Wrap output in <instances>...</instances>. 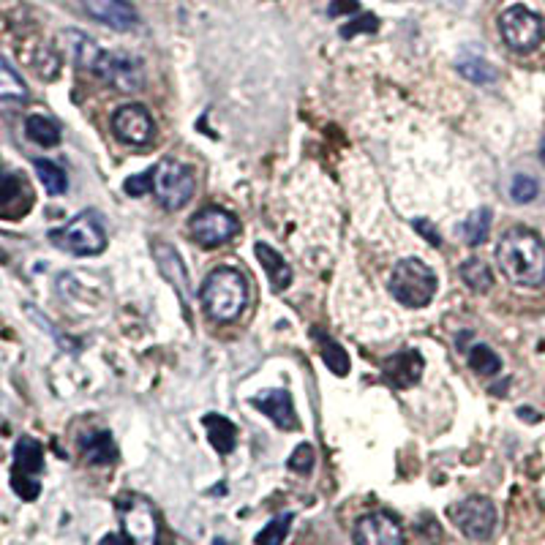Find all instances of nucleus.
Masks as SVG:
<instances>
[{"label":"nucleus","mask_w":545,"mask_h":545,"mask_svg":"<svg viewBox=\"0 0 545 545\" xmlns=\"http://www.w3.org/2000/svg\"><path fill=\"white\" fill-rule=\"evenodd\" d=\"M499 270L515 287H542L545 284V240L529 227H510L496 243Z\"/></svg>","instance_id":"nucleus-1"},{"label":"nucleus","mask_w":545,"mask_h":545,"mask_svg":"<svg viewBox=\"0 0 545 545\" xmlns=\"http://www.w3.org/2000/svg\"><path fill=\"white\" fill-rule=\"evenodd\" d=\"M69 42H72V55L77 61L80 69L102 77L104 83L121 88V91H140L142 88V63L126 53H110V50H102L96 42H91L85 34H77L72 31L69 34Z\"/></svg>","instance_id":"nucleus-2"},{"label":"nucleus","mask_w":545,"mask_h":545,"mask_svg":"<svg viewBox=\"0 0 545 545\" xmlns=\"http://www.w3.org/2000/svg\"><path fill=\"white\" fill-rule=\"evenodd\" d=\"M202 306L216 322H235L248 306V281L235 268H216L202 284Z\"/></svg>","instance_id":"nucleus-3"},{"label":"nucleus","mask_w":545,"mask_h":545,"mask_svg":"<svg viewBox=\"0 0 545 545\" xmlns=\"http://www.w3.org/2000/svg\"><path fill=\"white\" fill-rule=\"evenodd\" d=\"M390 295L406 306V308H425L433 295H436V276L433 270L423 262V259H414V257H406V259H398L390 270Z\"/></svg>","instance_id":"nucleus-4"},{"label":"nucleus","mask_w":545,"mask_h":545,"mask_svg":"<svg viewBox=\"0 0 545 545\" xmlns=\"http://www.w3.org/2000/svg\"><path fill=\"white\" fill-rule=\"evenodd\" d=\"M151 189L164 210H180L191 202L197 191V175L189 164L178 159H164L151 167Z\"/></svg>","instance_id":"nucleus-5"},{"label":"nucleus","mask_w":545,"mask_h":545,"mask_svg":"<svg viewBox=\"0 0 545 545\" xmlns=\"http://www.w3.org/2000/svg\"><path fill=\"white\" fill-rule=\"evenodd\" d=\"M50 240L74 257H96L107 248V229L99 213L85 210L77 219H72L66 227L53 229Z\"/></svg>","instance_id":"nucleus-6"},{"label":"nucleus","mask_w":545,"mask_h":545,"mask_svg":"<svg viewBox=\"0 0 545 545\" xmlns=\"http://www.w3.org/2000/svg\"><path fill=\"white\" fill-rule=\"evenodd\" d=\"M499 34H501L504 44L512 53L529 55V53H534L542 44V39H545V23H542V17L537 12L515 4V6H507L499 15Z\"/></svg>","instance_id":"nucleus-7"},{"label":"nucleus","mask_w":545,"mask_h":545,"mask_svg":"<svg viewBox=\"0 0 545 545\" xmlns=\"http://www.w3.org/2000/svg\"><path fill=\"white\" fill-rule=\"evenodd\" d=\"M44 472V450L36 439L23 436L15 447V466H12V488L20 499L34 501L42 493L39 474Z\"/></svg>","instance_id":"nucleus-8"},{"label":"nucleus","mask_w":545,"mask_h":545,"mask_svg":"<svg viewBox=\"0 0 545 545\" xmlns=\"http://www.w3.org/2000/svg\"><path fill=\"white\" fill-rule=\"evenodd\" d=\"M189 232H191V240L197 246L219 248L240 232V221H238V216H232L224 208H205V210L191 216Z\"/></svg>","instance_id":"nucleus-9"},{"label":"nucleus","mask_w":545,"mask_h":545,"mask_svg":"<svg viewBox=\"0 0 545 545\" xmlns=\"http://www.w3.org/2000/svg\"><path fill=\"white\" fill-rule=\"evenodd\" d=\"M450 521L472 540H488L496 529V507L485 496H469L447 510Z\"/></svg>","instance_id":"nucleus-10"},{"label":"nucleus","mask_w":545,"mask_h":545,"mask_svg":"<svg viewBox=\"0 0 545 545\" xmlns=\"http://www.w3.org/2000/svg\"><path fill=\"white\" fill-rule=\"evenodd\" d=\"M355 545H404V529L390 512H365L355 523Z\"/></svg>","instance_id":"nucleus-11"},{"label":"nucleus","mask_w":545,"mask_h":545,"mask_svg":"<svg viewBox=\"0 0 545 545\" xmlns=\"http://www.w3.org/2000/svg\"><path fill=\"white\" fill-rule=\"evenodd\" d=\"M121 512H123V526H126V531L131 534V540L137 545H156L159 521H156L153 507L145 499H140V496L123 499L121 501Z\"/></svg>","instance_id":"nucleus-12"},{"label":"nucleus","mask_w":545,"mask_h":545,"mask_svg":"<svg viewBox=\"0 0 545 545\" xmlns=\"http://www.w3.org/2000/svg\"><path fill=\"white\" fill-rule=\"evenodd\" d=\"M112 131L126 145H145L153 137V118L142 104H123L112 115Z\"/></svg>","instance_id":"nucleus-13"},{"label":"nucleus","mask_w":545,"mask_h":545,"mask_svg":"<svg viewBox=\"0 0 545 545\" xmlns=\"http://www.w3.org/2000/svg\"><path fill=\"white\" fill-rule=\"evenodd\" d=\"M251 404L268 414L281 431H297L300 428V420H297V412H295V401L289 395V390L284 387H268V390H259Z\"/></svg>","instance_id":"nucleus-14"},{"label":"nucleus","mask_w":545,"mask_h":545,"mask_svg":"<svg viewBox=\"0 0 545 545\" xmlns=\"http://www.w3.org/2000/svg\"><path fill=\"white\" fill-rule=\"evenodd\" d=\"M85 12L115 31H131L137 25V12L129 0H83Z\"/></svg>","instance_id":"nucleus-15"},{"label":"nucleus","mask_w":545,"mask_h":545,"mask_svg":"<svg viewBox=\"0 0 545 545\" xmlns=\"http://www.w3.org/2000/svg\"><path fill=\"white\" fill-rule=\"evenodd\" d=\"M156 262H159V270L167 276V281H170V284L175 287V292L180 295L183 308H186V316H189V297H191V292H189V276H186L183 259L178 257V251H175L170 243H159V246H156Z\"/></svg>","instance_id":"nucleus-16"},{"label":"nucleus","mask_w":545,"mask_h":545,"mask_svg":"<svg viewBox=\"0 0 545 545\" xmlns=\"http://www.w3.org/2000/svg\"><path fill=\"white\" fill-rule=\"evenodd\" d=\"M384 376L395 387H412V384H417L420 376H423V355L414 352V349H406V352L390 357L384 363Z\"/></svg>","instance_id":"nucleus-17"},{"label":"nucleus","mask_w":545,"mask_h":545,"mask_svg":"<svg viewBox=\"0 0 545 545\" xmlns=\"http://www.w3.org/2000/svg\"><path fill=\"white\" fill-rule=\"evenodd\" d=\"M28 205H31L28 183L12 172L0 175V216H6L9 210H17V216H20V213H25Z\"/></svg>","instance_id":"nucleus-18"},{"label":"nucleus","mask_w":545,"mask_h":545,"mask_svg":"<svg viewBox=\"0 0 545 545\" xmlns=\"http://www.w3.org/2000/svg\"><path fill=\"white\" fill-rule=\"evenodd\" d=\"M254 251H257V257H259V262H262V268H265V273L270 278V287L276 292H284L292 284V268H289V262L273 246H268V243H257Z\"/></svg>","instance_id":"nucleus-19"},{"label":"nucleus","mask_w":545,"mask_h":545,"mask_svg":"<svg viewBox=\"0 0 545 545\" xmlns=\"http://www.w3.org/2000/svg\"><path fill=\"white\" fill-rule=\"evenodd\" d=\"M202 425H205L208 439H210V444L216 447V453L229 455V453L235 450V444H238V428H235V423H232L229 417L213 414V412H210V414L202 417Z\"/></svg>","instance_id":"nucleus-20"},{"label":"nucleus","mask_w":545,"mask_h":545,"mask_svg":"<svg viewBox=\"0 0 545 545\" xmlns=\"http://www.w3.org/2000/svg\"><path fill=\"white\" fill-rule=\"evenodd\" d=\"M80 447H83V455L88 463L104 466V463L118 461V444L110 431H93V433L83 436Z\"/></svg>","instance_id":"nucleus-21"},{"label":"nucleus","mask_w":545,"mask_h":545,"mask_svg":"<svg viewBox=\"0 0 545 545\" xmlns=\"http://www.w3.org/2000/svg\"><path fill=\"white\" fill-rule=\"evenodd\" d=\"M455 69L463 74V80H469L474 85H493L496 77H499V72L480 55H461Z\"/></svg>","instance_id":"nucleus-22"},{"label":"nucleus","mask_w":545,"mask_h":545,"mask_svg":"<svg viewBox=\"0 0 545 545\" xmlns=\"http://www.w3.org/2000/svg\"><path fill=\"white\" fill-rule=\"evenodd\" d=\"M491 210L488 208H477L466 216V221L461 224V238L466 246L477 248L488 240V229H491Z\"/></svg>","instance_id":"nucleus-23"},{"label":"nucleus","mask_w":545,"mask_h":545,"mask_svg":"<svg viewBox=\"0 0 545 545\" xmlns=\"http://www.w3.org/2000/svg\"><path fill=\"white\" fill-rule=\"evenodd\" d=\"M25 134H28V140H34L42 148H55L61 142V126L44 115H31L25 121Z\"/></svg>","instance_id":"nucleus-24"},{"label":"nucleus","mask_w":545,"mask_h":545,"mask_svg":"<svg viewBox=\"0 0 545 545\" xmlns=\"http://www.w3.org/2000/svg\"><path fill=\"white\" fill-rule=\"evenodd\" d=\"M25 99H28V85L9 61L0 58V102H25Z\"/></svg>","instance_id":"nucleus-25"},{"label":"nucleus","mask_w":545,"mask_h":545,"mask_svg":"<svg viewBox=\"0 0 545 545\" xmlns=\"http://www.w3.org/2000/svg\"><path fill=\"white\" fill-rule=\"evenodd\" d=\"M34 167H36V175H39V180H42V186L53 194V197H61V194H66V189H69V178H66V172L55 164V161H47V159H36L34 161Z\"/></svg>","instance_id":"nucleus-26"},{"label":"nucleus","mask_w":545,"mask_h":545,"mask_svg":"<svg viewBox=\"0 0 545 545\" xmlns=\"http://www.w3.org/2000/svg\"><path fill=\"white\" fill-rule=\"evenodd\" d=\"M316 336H319V349H322V357H325L327 368L333 374H338V376H346L349 374V355L344 352V346L338 341H333L330 336L319 333V330H316Z\"/></svg>","instance_id":"nucleus-27"},{"label":"nucleus","mask_w":545,"mask_h":545,"mask_svg":"<svg viewBox=\"0 0 545 545\" xmlns=\"http://www.w3.org/2000/svg\"><path fill=\"white\" fill-rule=\"evenodd\" d=\"M461 278L474 289V292H488L491 287H493V276H491V268L482 262V259H469V262H463V268H461Z\"/></svg>","instance_id":"nucleus-28"},{"label":"nucleus","mask_w":545,"mask_h":545,"mask_svg":"<svg viewBox=\"0 0 545 545\" xmlns=\"http://www.w3.org/2000/svg\"><path fill=\"white\" fill-rule=\"evenodd\" d=\"M469 365H472L480 376H493V374L501 371L499 355H496L491 346H485V344H474V346H472V352H469Z\"/></svg>","instance_id":"nucleus-29"},{"label":"nucleus","mask_w":545,"mask_h":545,"mask_svg":"<svg viewBox=\"0 0 545 545\" xmlns=\"http://www.w3.org/2000/svg\"><path fill=\"white\" fill-rule=\"evenodd\" d=\"M292 521H295L292 512H281L278 518H273V521H270V523L257 534V545H284Z\"/></svg>","instance_id":"nucleus-30"},{"label":"nucleus","mask_w":545,"mask_h":545,"mask_svg":"<svg viewBox=\"0 0 545 545\" xmlns=\"http://www.w3.org/2000/svg\"><path fill=\"white\" fill-rule=\"evenodd\" d=\"M537 194H540V183H537L534 178H529V175H515V178H512V183H510V197H512L518 205L534 202Z\"/></svg>","instance_id":"nucleus-31"},{"label":"nucleus","mask_w":545,"mask_h":545,"mask_svg":"<svg viewBox=\"0 0 545 545\" xmlns=\"http://www.w3.org/2000/svg\"><path fill=\"white\" fill-rule=\"evenodd\" d=\"M287 466H289L292 472H297V474H308V472L314 469V447H311L308 442L297 444V450L289 455Z\"/></svg>","instance_id":"nucleus-32"},{"label":"nucleus","mask_w":545,"mask_h":545,"mask_svg":"<svg viewBox=\"0 0 545 545\" xmlns=\"http://www.w3.org/2000/svg\"><path fill=\"white\" fill-rule=\"evenodd\" d=\"M376 25H379V23H376V17H371V15H360V20H357V23L352 20L349 25H344V28H341V36H344V39H352V36H357V34H363V31H368V34H371V31H376Z\"/></svg>","instance_id":"nucleus-33"},{"label":"nucleus","mask_w":545,"mask_h":545,"mask_svg":"<svg viewBox=\"0 0 545 545\" xmlns=\"http://www.w3.org/2000/svg\"><path fill=\"white\" fill-rule=\"evenodd\" d=\"M148 189H151V170H148L145 175H137V178H129V180H126V194H129V197H142Z\"/></svg>","instance_id":"nucleus-34"},{"label":"nucleus","mask_w":545,"mask_h":545,"mask_svg":"<svg viewBox=\"0 0 545 545\" xmlns=\"http://www.w3.org/2000/svg\"><path fill=\"white\" fill-rule=\"evenodd\" d=\"M99 545H137V542L131 540L129 531H112V534H107Z\"/></svg>","instance_id":"nucleus-35"},{"label":"nucleus","mask_w":545,"mask_h":545,"mask_svg":"<svg viewBox=\"0 0 545 545\" xmlns=\"http://www.w3.org/2000/svg\"><path fill=\"white\" fill-rule=\"evenodd\" d=\"M360 9V4H357V0H333V4H330V15H344V12H357Z\"/></svg>","instance_id":"nucleus-36"},{"label":"nucleus","mask_w":545,"mask_h":545,"mask_svg":"<svg viewBox=\"0 0 545 545\" xmlns=\"http://www.w3.org/2000/svg\"><path fill=\"white\" fill-rule=\"evenodd\" d=\"M540 159H542V164H545V137H542V145H540Z\"/></svg>","instance_id":"nucleus-37"},{"label":"nucleus","mask_w":545,"mask_h":545,"mask_svg":"<svg viewBox=\"0 0 545 545\" xmlns=\"http://www.w3.org/2000/svg\"><path fill=\"white\" fill-rule=\"evenodd\" d=\"M213 545H227V540H224V537H216V540H213Z\"/></svg>","instance_id":"nucleus-38"}]
</instances>
